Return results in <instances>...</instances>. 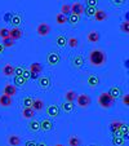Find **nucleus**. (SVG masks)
<instances>
[{
    "label": "nucleus",
    "instance_id": "1",
    "mask_svg": "<svg viewBox=\"0 0 129 146\" xmlns=\"http://www.w3.org/2000/svg\"><path fill=\"white\" fill-rule=\"evenodd\" d=\"M107 56L102 49H92L89 52V64L94 67H101L106 64Z\"/></svg>",
    "mask_w": 129,
    "mask_h": 146
},
{
    "label": "nucleus",
    "instance_id": "2",
    "mask_svg": "<svg viewBox=\"0 0 129 146\" xmlns=\"http://www.w3.org/2000/svg\"><path fill=\"white\" fill-rule=\"evenodd\" d=\"M110 129H111V133H112V136H121V137H124L126 140V137H128V124L126 123H123V121L120 120H114L111 121L110 124Z\"/></svg>",
    "mask_w": 129,
    "mask_h": 146
},
{
    "label": "nucleus",
    "instance_id": "3",
    "mask_svg": "<svg viewBox=\"0 0 129 146\" xmlns=\"http://www.w3.org/2000/svg\"><path fill=\"white\" fill-rule=\"evenodd\" d=\"M97 102H98V105L102 109H110L115 104V100L108 94V92H102L98 96V98H97Z\"/></svg>",
    "mask_w": 129,
    "mask_h": 146
},
{
    "label": "nucleus",
    "instance_id": "4",
    "mask_svg": "<svg viewBox=\"0 0 129 146\" xmlns=\"http://www.w3.org/2000/svg\"><path fill=\"white\" fill-rule=\"evenodd\" d=\"M76 105L79 106V108H81V109H87L89 105H91V102H92V100H91V97L88 96L87 93H81V94H77V97H76Z\"/></svg>",
    "mask_w": 129,
    "mask_h": 146
},
{
    "label": "nucleus",
    "instance_id": "5",
    "mask_svg": "<svg viewBox=\"0 0 129 146\" xmlns=\"http://www.w3.org/2000/svg\"><path fill=\"white\" fill-rule=\"evenodd\" d=\"M60 61H61V56L56 50H52V52H49L47 54V62L49 66H57L60 64Z\"/></svg>",
    "mask_w": 129,
    "mask_h": 146
},
{
    "label": "nucleus",
    "instance_id": "6",
    "mask_svg": "<svg viewBox=\"0 0 129 146\" xmlns=\"http://www.w3.org/2000/svg\"><path fill=\"white\" fill-rule=\"evenodd\" d=\"M36 33H38L39 36L44 38V36L49 35V33H50V26L48 25V23H45V22L39 23L38 27H36Z\"/></svg>",
    "mask_w": 129,
    "mask_h": 146
},
{
    "label": "nucleus",
    "instance_id": "7",
    "mask_svg": "<svg viewBox=\"0 0 129 146\" xmlns=\"http://www.w3.org/2000/svg\"><path fill=\"white\" fill-rule=\"evenodd\" d=\"M83 65H84V58H83V56L81 54L74 56V58L71 60V66L74 67V69L79 70L83 67Z\"/></svg>",
    "mask_w": 129,
    "mask_h": 146
},
{
    "label": "nucleus",
    "instance_id": "8",
    "mask_svg": "<svg viewBox=\"0 0 129 146\" xmlns=\"http://www.w3.org/2000/svg\"><path fill=\"white\" fill-rule=\"evenodd\" d=\"M99 39H101V36H99V33L96 30H92L88 33V35H87V40H88V43H93V44H97L99 41Z\"/></svg>",
    "mask_w": 129,
    "mask_h": 146
},
{
    "label": "nucleus",
    "instance_id": "9",
    "mask_svg": "<svg viewBox=\"0 0 129 146\" xmlns=\"http://www.w3.org/2000/svg\"><path fill=\"white\" fill-rule=\"evenodd\" d=\"M87 84H88V87L92 89L97 88V87L99 86V78L97 76V75H89V76L87 78Z\"/></svg>",
    "mask_w": 129,
    "mask_h": 146
},
{
    "label": "nucleus",
    "instance_id": "10",
    "mask_svg": "<svg viewBox=\"0 0 129 146\" xmlns=\"http://www.w3.org/2000/svg\"><path fill=\"white\" fill-rule=\"evenodd\" d=\"M38 84L41 89H48L52 83H50L49 76H39L38 78Z\"/></svg>",
    "mask_w": 129,
    "mask_h": 146
},
{
    "label": "nucleus",
    "instance_id": "11",
    "mask_svg": "<svg viewBox=\"0 0 129 146\" xmlns=\"http://www.w3.org/2000/svg\"><path fill=\"white\" fill-rule=\"evenodd\" d=\"M22 35H23V31L19 27H13L12 30H9V38L12 40H18V39L22 38Z\"/></svg>",
    "mask_w": 129,
    "mask_h": 146
},
{
    "label": "nucleus",
    "instance_id": "12",
    "mask_svg": "<svg viewBox=\"0 0 129 146\" xmlns=\"http://www.w3.org/2000/svg\"><path fill=\"white\" fill-rule=\"evenodd\" d=\"M3 94L5 96H9V97H13L17 94V87L14 84H7L3 89Z\"/></svg>",
    "mask_w": 129,
    "mask_h": 146
},
{
    "label": "nucleus",
    "instance_id": "13",
    "mask_svg": "<svg viewBox=\"0 0 129 146\" xmlns=\"http://www.w3.org/2000/svg\"><path fill=\"white\" fill-rule=\"evenodd\" d=\"M45 111H47V115L50 118H57L60 115V108L57 105H49Z\"/></svg>",
    "mask_w": 129,
    "mask_h": 146
},
{
    "label": "nucleus",
    "instance_id": "14",
    "mask_svg": "<svg viewBox=\"0 0 129 146\" xmlns=\"http://www.w3.org/2000/svg\"><path fill=\"white\" fill-rule=\"evenodd\" d=\"M54 43L57 44V47L65 48L67 45V38H66V35H63V34H60V35H57V36H56V39H54Z\"/></svg>",
    "mask_w": 129,
    "mask_h": 146
},
{
    "label": "nucleus",
    "instance_id": "15",
    "mask_svg": "<svg viewBox=\"0 0 129 146\" xmlns=\"http://www.w3.org/2000/svg\"><path fill=\"white\" fill-rule=\"evenodd\" d=\"M40 129L44 131V132H49V131L53 129V123L49 119H43L40 121Z\"/></svg>",
    "mask_w": 129,
    "mask_h": 146
},
{
    "label": "nucleus",
    "instance_id": "16",
    "mask_svg": "<svg viewBox=\"0 0 129 146\" xmlns=\"http://www.w3.org/2000/svg\"><path fill=\"white\" fill-rule=\"evenodd\" d=\"M108 94H110V96L112 97L114 100H116V98H119V97L123 96V91H121L120 87L114 86V87H111V88H110V91H108Z\"/></svg>",
    "mask_w": 129,
    "mask_h": 146
},
{
    "label": "nucleus",
    "instance_id": "17",
    "mask_svg": "<svg viewBox=\"0 0 129 146\" xmlns=\"http://www.w3.org/2000/svg\"><path fill=\"white\" fill-rule=\"evenodd\" d=\"M94 19H96L97 22H103V21H106L107 19V13L103 11V9H97L96 13H94Z\"/></svg>",
    "mask_w": 129,
    "mask_h": 146
},
{
    "label": "nucleus",
    "instance_id": "18",
    "mask_svg": "<svg viewBox=\"0 0 129 146\" xmlns=\"http://www.w3.org/2000/svg\"><path fill=\"white\" fill-rule=\"evenodd\" d=\"M13 105V100L12 97L5 96V94H1L0 96V106L1 108H9V106Z\"/></svg>",
    "mask_w": 129,
    "mask_h": 146
},
{
    "label": "nucleus",
    "instance_id": "19",
    "mask_svg": "<svg viewBox=\"0 0 129 146\" xmlns=\"http://www.w3.org/2000/svg\"><path fill=\"white\" fill-rule=\"evenodd\" d=\"M71 13L72 14H76V16H81L83 13H84V7H83V4L80 3H74L71 5Z\"/></svg>",
    "mask_w": 129,
    "mask_h": 146
},
{
    "label": "nucleus",
    "instance_id": "20",
    "mask_svg": "<svg viewBox=\"0 0 129 146\" xmlns=\"http://www.w3.org/2000/svg\"><path fill=\"white\" fill-rule=\"evenodd\" d=\"M22 16H21V13H12V18L9 22L12 23V25L14 26V27H18V25H21V22H22Z\"/></svg>",
    "mask_w": 129,
    "mask_h": 146
},
{
    "label": "nucleus",
    "instance_id": "21",
    "mask_svg": "<svg viewBox=\"0 0 129 146\" xmlns=\"http://www.w3.org/2000/svg\"><path fill=\"white\" fill-rule=\"evenodd\" d=\"M31 108H32L35 111L43 110V108H44V101H43L41 98H34V100H32V105H31Z\"/></svg>",
    "mask_w": 129,
    "mask_h": 146
},
{
    "label": "nucleus",
    "instance_id": "22",
    "mask_svg": "<svg viewBox=\"0 0 129 146\" xmlns=\"http://www.w3.org/2000/svg\"><path fill=\"white\" fill-rule=\"evenodd\" d=\"M22 116L25 119H28V120H31V119H34V116H35V110H34L32 108H23Z\"/></svg>",
    "mask_w": 129,
    "mask_h": 146
},
{
    "label": "nucleus",
    "instance_id": "23",
    "mask_svg": "<svg viewBox=\"0 0 129 146\" xmlns=\"http://www.w3.org/2000/svg\"><path fill=\"white\" fill-rule=\"evenodd\" d=\"M28 131L30 132H38V131H40V121L35 120V119H31L30 123H28Z\"/></svg>",
    "mask_w": 129,
    "mask_h": 146
},
{
    "label": "nucleus",
    "instance_id": "24",
    "mask_svg": "<svg viewBox=\"0 0 129 146\" xmlns=\"http://www.w3.org/2000/svg\"><path fill=\"white\" fill-rule=\"evenodd\" d=\"M1 72H3L4 76H12V75H14V66L12 64H7L5 66L3 67Z\"/></svg>",
    "mask_w": 129,
    "mask_h": 146
},
{
    "label": "nucleus",
    "instance_id": "25",
    "mask_svg": "<svg viewBox=\"0 0 129 146\" xmlns=\"http://www.w3.org/2000/svg\"><path fill=\"white\" fill-rule=\"evenodd\" d=\"M8 143H9V146H19L21 138L17 135H11V136H8Z\"/></svg>",
    "mask_w": 129,
    "mask_h": 146
},
{
    "label": "nucleus",
    "instance_id": "26",
    "mask_svg": "<svg viewBox=\"0 0 129 146\" xmlns=\"http://www.w3.org/2000/svg\"><path fill=\"white\" fill-rule=\"evenodd\" d=\"M28 71L35 72V74H41V72H43V66H41V64H39V62H34V64H31Z\"/></svg>",
    "mask_w": 129,
    "mask_h": 146
},
{
    "label": "nucleus",
    "instance_id": "27",
    "mask_svg": "<svg viewBox=\"0 0 129 146\" xmlns=\"http://www.w3.org/2000/svg\"><path fill=\"white\" fill-rule=\"evenodd\" d=\"M74 108H75L74 102H67V101H65V102L62 104V110L65 111L66 114L72 113V111H74Z\"/></svg>",
    "mask_w": 129,
    "mask_h": 146
},
{
    "label": "nucleus",
    "instance_id": "28",
    "mask_svg": "<svg viewBox=\"0 0 129 146\" xmlns=\"http://www.w3.org/2000/svg\"><path fill=\"white\" fill-rule=\"evenodd\" d=\"M76 97H77V93L75 91H67L66 93H65V100H66L67 102H75Z\"/></svg>",
    "mask_w": 129,
    "mask_h": 146
},
{
    "label": "nucleus",
    "instance_id": "29",
    "mask_svg": "<svg viewBox=\"0 0 129 146\" xmlns=\"http://www.w3.org/2000/svg\"><path fill=\"white\" fill-rule=\"evenodd\" d=\"M114 146H123L125 143V138L121 137V136H112V140H111Z\"/></svg>",
    "mask_w": 129,
    "mask_h": 146
},
{
    "label": "nucleus",
    "instance_id": "30",
    "mask_svg": "<svg viewBox=\"0 0 129 146\" xmlns=\"http://www.w3.org/2000/svg\"><path fill=\"white\" fill-rule=\"evenodd\" d=\"M26 83H27V80H26L22 75H14V86H16V87L17 86L22 87V86H25Z\"/></svg>",
    "mask_w": 129,
    "mask_h": 146
},
{
    "label": "nucleus",
    "instance_id": "31",
    "mask_svg": "<svg viewBox=\"0 0 129 146\" xmlns=\"http://www.w3.org/2000/svg\"><path fill=\"white\" fill-rule=\"evenodd\" d=\"M80 143H81V140L76 135H72L69 137V146H80Z\"/></svg>",
    "mask_w": 129,
    "mask_h": 146
},
{
    "label": "nucleus",
    "instance_id": "32",
    "mask_svg": "<svg viewBox=\"0 0 129 146\" xmlns=\"http://www.w3.org/2000/svg\"><path fill=\"white\" fill-rule=\"evenodd\" d=\"M67 45H69L71 49H75V48L79 45V39L75 38V36H71V38L67 39Z\"/></svg>",
    "mask_w": 129,
    "mask_h": 146
},
{
    "label": "nucleus",
    "instance_id": "33",
    "mask_svg": "<svg viewBox=\"0 0 129 146\" xmlns=\"http://www.w3.org/2000/svg\"><path fill=\"white\" fill-rule=\"evenodd\" d=\"M67 22H70L72 26H76L77 23L80 22V16H76V14H70L69 17H67Z\"/></svg>",
    "mask_w": 129,
    "mask_h": 146
},
{
    "label": "nucleus",
    "instance_id": "34",
    "mask_svg": "<svg viewBox=\"0 0 129 146\" xmlns=\"http://www.w3.org/2000/svg\"><path fill=\"white\" fill-rule=\"evenodd\" d=\"M56 22H57V25H65V23H67V16H65L62 13H58L56 16Z\"/></svg>",
    "mask_w": 129,
    "mask_h": 146
},
{
    "label": "nucleus",
    "instance_id": "35",
    "mask_svg": "<svg viewBox=\"0 0 129 146\" xmlns=\"http://www.w3.org/2000/svg\"><path fill=\"white\" fill-rule=\"evenodd\" d=\"M97 8H94V7H84V13L87 17H89V18H92V17L94 16V13H96Z\"/></svg>",
    "mask_w": 129,
    "mask_h": 146
},
{
    "label": "nucleus",
    "instance_id": "36",
    "mask_svg": "<svg viewBox=\"0 0 129 146\" xmlns=\"http://www.w3.org/2000/svg\"><path fill=\"white\" fill-rule=\"evenodd\" d=\"M61 13L65 14V16H70L71 14V5L70 4H63L61 7Z\"/></svg>",
    "mask_w": 129,
    "mask_h": 146
},
{
    "label": "nucleus",
    "instance_id": "37",
    "mask_svg": "<svg viewBox=\"0 0 129 146\" xmlns=\"http://www.w3.org/2000/svg\"><path fill=\"white\" fill-rule=\"evenodd\" d=\"M32 100L30 96H25L22 98V105L25 106V108H31V105H32Z\"/></svg>",
    "mask_w": 129,
    "mask_h": 146
},
{
    "label": "nucleus",
    "instance_id": "38",
    "mask_svg": "<svg viewBox=\"0 0 129 146\" xmlns=\"http://www.w3.org/2000/svg\"><path fill=\"white\" fill-rule=\"evenodd\" d=\"M1 44L4 45V48H12L14 45V40H12L11 38H5V39H3Z\"/></svg>",
    "mask_w": 129,
    "mask_h": 146
},
{
    "label": "nucleus",
    "instance_id": "39",
    "mask_svg": "<svg viewBox=\"0 0 129 146\" xmlns=\"http://www.w3.org/2000/svg\"><path fill=\"white\" fill-rule=\"evenodd\" d=\"M120 30L123 31L124 34H129V21L128 19H125V21L120 25Z\"/></svg>",
    "mask_w": 129,
    "mask_h": 146
},
{
    "label": "nucleus",
    "instance_id": "40",
    "mask_svg": "<svg viewBox=\"0 0 129 146\" xmlns=\"http://www.w3.org/2000/svg\"><path fill=\"white\" fill-rule=\"evenodd\" d=\"M0 38H1V39L9 38V29H7V27H1V29H0Z\"/></svg>",
    "mask_w": 129,
    "mask_h": 146
},
{
    "label": "nucleus",
    "instance_id": "41",
    "mask_svg": "<svg viewBox=\"0 0 129 146\" xmlns=\"http://www.w3.org/2000/svg\"><path fill=\"white\" fill-rule=\"evenodd\" d=\"M114 7H121L126 3V0H110Z\"/></svg>",
    "mask_w": 129,
    "mask_h": 146
},
{
    "label": "nucleus",
    "instance_id": "42",
    "mask_svg": "<svg viewBox=\"0 0 129 146\" xmlns=\"http://www.w3.org/2000/svg\"><path fill=\"white\" fill-rule=\"evenodd\" d=\"M97 4H98V0H85V7H94V8H97Z\"/></svg>",
    "mask_w": 129,
    "mask_h": 146
},
{
    "label": "nucleus",
    "instance_id": "43",
    "mask_svg": "<svg viewBox=\"0 0 129 146\" xmlns=\"http://www.w3.org/2000/svg\"><path fill=\"white\" fill-rule=\"evenodd\" d=\"M25 71V67L23 66H17L14 67V75H22Z\"/></svg>",
    "mask_w": 129,
    "mask_h": 146
},
{
    "label": "nucleus",
    "instance_id": "44",
    "mask_svg": "<svg viewBox=\"0 0 129 146\" xmlns=\"http://www.w3.org/2000/svg\"><path fill=\"white\" fill-rule=\"evenodd\" d=\"M121 102H123V105L129 106V94H124V96L121 97Z\"/></svg>",
    "mask_w": 129,
    "mask_h": 146
},
{
    "label": "nucleus",
    "instance_id": "45",
    "mask_svg": "<svg viewBox=\"0 0 129 146\" xmlns=\"http://www.w3.org/2000/svg\"><path fill=\"white\" fill-rule=\"evenodd\" d=\"M36 143H38V142H35L34 140H28V141H26L25 146H36Z\"/></svg>",
    "mask_w": 129,
    "mask_h": 146
},
{
    "label": "nucleus",
    "instance_id": "46",
    "mask_svg": "<svg viewBox=\"0 0 129 146\" xmlns=\"http://www.w3.org/2000/svg\"><path fill=\"white\" fill-rule=\"evenodd\" d=\"M22 76L25 78L26 80H28V79H30V71H28V70H25V71H23V74H22Z\"/></svg>",
    "mask_w": 129,
    "mask_h": 146
},
{
    "label": "nucleus",
    "instance_id": "47",
    "mask_svg": "<svg viewBox=\"0 0 129 146\" xmlns=\"http://www.w3.org/2000/svg\"><path fill=\"white\" fill-rule=\"evenodd\" d=\"M11 18H12V13L11 12H8V13L4 16V19H5V21H11Z\"/></svg>",
    "mask_w": 129,
    "mask_h": 146
},
{
    "label": "nucleus",
    "instance_id": "48",
    "mask_svg": "<svg viewBox=\"0 0 129 146\" xmlns=\"http://www.w3.org/2000/svg\"><path fill=\"white\" fill-rule=\"evenodd\" d=\"M39 74H35V72H30V79H36L38 80Z\"/></svg>",
    "mask_w": 129,
    "mask_h": 146
},
{
    "label": "nucleus",
    "instance_id": "49",
    "mask_svg": "<svg viewBox=\"0 0 129 146\" xmlns=\"http://www.w3.org/2000/svg\"><path fill=\"white\" fill-rule=\"evenodd\" d=\"M4 50H5V48H4V45L1 44V41H0V54H3Z\"/></svg>",
    "mask_w": 129,
    "mask_h": 146
},
{
    "label": "nucleus",
    "instance_id": "50",
    "mask_svg": "<svg viewBox=\"0 0 129 146\" xmlns=\"http://www.w3.org/2000/svg\"><path fill=\"white\" fill-rule=\"evenodd\" d=\"M36 146H47V143L45 142H39V143H36Z\"/></svg>",
    "mask_w": 129,
    "mask_h": 146
},
{
    "label": "nucleus",
    "instance_id": "51",
    "mask_svg": "<svg viewBox=\"0 0 129 146\" xmlns=\"http://www.w3.org/2000/svg\"><path fill=\"white\" fill-rule=\"evenodd\" d=\"M54 146H65V145H62V143H56Z\"/></svg>",
    "mask_w": 129,
    "mask_h": 146
},
{
    "label": "nucleus",
    "instance_id": "52",
    "mask_svg": "<svg viewBox=\"0 0 129 146\" xmlns=\"http://www.w3.org/2000/svg\"><path fill=\"white\" fill-rule=\"evenodd\" d=\"M91 146H98V145H91Z\"/></svg>",
    "mask_w": 129,
    "mask_h": 146
}]
</instances>
